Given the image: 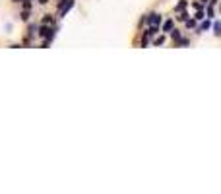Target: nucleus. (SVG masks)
Masks as SVG:
<instances>
[{"label": "nucleus", "instance_id": "16", "mask_svg": "<svg viewBox=\"0 0 221 194\" xmlns=\"http://www.w3.org/2000/svg\"><path fill=\"white\" fill-rule=\"evenodd\" d=\"M204 18H206V14H204L202 10H198V14H196V19H204Z\"/></svg>", "mask_w": 221, "mask_h": 194}, {"label": "nucleus", "instance_id": "3", "mask_svg": "<svg viewBox=\"0 0 221 194\" xmlns=\"http://www.w3.org/2000/svg\"><path fill=\"white\" fill-rule=\"evenodd\" d=\"M161 14H149V18H147V23L149 25H161Z\"/></svg>", "mask_w": 221, "mask_h": 194}, {"label": "nucleus", "instance_id": "11", "mask_svg": "<svg viewBox=\"0 0 221 194\" xmlns=\"http://www.w3.org/2000/svg\"><path fill=\"white\" fill-rule=\"evenodd\" d=\"M210 29V22H204L202 25H200V31H208Z\"/></svg>", "mask_w": 221, "mask_h": 194}, {"label": "nucleus", "instance_id": "21", "mask_svg": "<svg viewBox=\"0 0 221 194\" xmlns=\"http://www.w3.org/2000/svg\"><path fill=\"white\" fill-rule=\"evenodd\" d=\"M60 2H64V0H60Z\"/></svg>", "mask_w": 221, "mask_h": 194}, {"label": "nucleus", "instance_id": "19", "mask_svg": "<svg viewBox=\"0 0 221 194\" xmlns=\"http://www.w3.org/2000/svg\"><path fill=\"white\" fill-rule=\"evenodd\" d=\"M14 2H23V0H14Z\"/></svg>", "mask_w": 221, "mask_h": 194}, {"label": "nucleus", "instance_id": "13", "mask_svg": "<svg viewBox=\"0 0 221 194\" xmlns=\"http://www.w3.org/2000/svg\"><path fill=\"white\" fill-rule=\"evenodd\" d=\"M178 19H181V22H186V19H188V14L181 10V16H178Z\"/></svg>", "mask_w": 221, "mask_h": 194}, {"label": "nucleus", "instance_id": "6", "mask_svg": "<svg viewBox=\"0 0 221 194\" xmlns=\"http://www.w3.org/2000/svg\"><path fill=\"white\" fill-rule=\"evenodd\" d=\"M186 4H188V0H181V2L177 4V6H175V10L177 12H181V10H184V8H186Z\"/></svg>", "mask_w": 221, "mask_h": 194}, {"label": "nucleus", "instance_id": "18", "mask_svg": "<svg viewBox=\"0 0 221 194\" xmlns=\"http://www.w3.org/2000/svg\"><path fill=\"white\" fill-rule=\"evenodd\" d=\"M37 2H39V4H47L49 0H37Z\"/></svg>", "mask_w": 221, "mask_h": 194}, {"label": "nucleus", "instance_id": "2", "mask_svg": "<svg viewBox=\"0 0 221 194\" xmlns=\"http://www.w3.org/2000/svg\"><path fill=\"white\" fill-rule=\"evenodd\" d=\"M74 4H76L74 0H68V2L64 0V2H60V4H58V8H60V18H64V16H66L68 12L72 10V8H74Z\"/></svg>", "mask_w": 221, "mask_h": 194}, {"label": "nucleus", "instance_id": "9", "mask_svg": "<svg viewBox=\"0 0 221 194\" xmlns=\"http://www.w3.org/2000/svg\"><path fill=\"white\" fill-rule=\"evenodd\" d=\"M49 23H52V16H45L43 18V25H49Z\"/></svg>", "mask_w": 221, "mask_h": 194}, {"label": "nucleus", "instance_id": "20", "mask_svg": "<svg viewBox=\"0 0 221 194\" xmlns=\"http://www.w3.org/2000/svg\"><path fill=\"white\" fill-rule=\"evenodd\" d=\"M206 2H208V0H202V4H206Z\"/></svg>", "mask_w": 221, "mask_h": 194}, {"label": "nucleus", "instance_id": "17", "mask_svg": "<svg viewBox=\"0 0 221 194\" xmlns=\"http://www.w3.org/2000/svg\"><path fill=\"white\" fill-rule=\"evenodd\" d=\"M186 27H196V22L194 19H186Z\"/></svg>", "mask_w": 221, "mask_h": 194}, {"label": "nucleus", "instance_id": "8", "mask_svg": "<svg viewBox=\"0 0 221 194\" xmlns=\"http://www.w3.org/2000/svg\"><path fill=\"white\" fill-rule=\"evenodd\" d=\"M163 43H165V37H157V39L153 41V45H155V47H159V45H163Z\"/></svg>", "mask_w": 221, "mask_h": 194}, {"label": "nucleus", "instance_id": "4", "mask_svg": "<svg viewBox=\"0 0 221 194\" xmlns=\"http://www.w3.org/2000/svg\"><path fill=\"white\" fill-rule=\"evenodd\" d=\"M159 33V25H149V29H146L144 37H151V35H157Z\"/></svg>", "mask_w": 221, "mask_h": 194}, {"label": "nucleus", "instance_id": "12", "mask_svg": "<svg viewBox=\"0 0 221 194\" xmlns=\"http://www.w3.org/2000/svg\"><path fill=\"white\" fill-rule=\"evenodd\" d=\"M37 29H39V25H29V37H31V35H35Z\"/></svg>", "mask_w": 221, "mask_h": 194}, {"label": "nucleus", "instance_id": "15", "mask_svg": "<svg viewBox=\"0 0 221 194\" xmlns=\"http://www.w3.org/2000/svg\"><path fill=\"white\" fill-rule=\"evenodd\" d=\"M219 29H221V27H219V23L215 22V23H214V33H215V35H219V33H221Z\"/></svg>", "mask_w": 221, "mask_h": 194}, {"label": "nucleus", "instance_id": "7", "mask_svg": "<svg viewBox=\"0 0 221 194\" xmlns=\"http://www.w3.org/2000/svg\"><path fill=\"white\" fill-rule=\"evenodd\" d=\"M169 33H171V37H173V39H175V41H178V39H181V31H177V29H175V31H173V29H171Z\"/></svg>", "mask_w": 221, "mask_h": 194}, {"label": "nucleus", "instance_id": "1", "mask_svg": "<svg viewBox=\"0 0 221 194\" xmlns=\"http://www.w3.org/2000/svg\"><path fill=\"white\" fill-rule=\"evenodd\" d=\"M55 27H49V25H43V27H39V29H37V33H39L41 37H45V39H55Z\"/></svg>", "mask_w": 221, "mask_h": 194}, {"label": "nucleus", "instance_id": "14", "mask_svg": "<svg viewBox=\"0 0 221 194\" xmlns=\"http://www.w3.org/2000/svg\"><path fill=\"white\" fill-rule=\"evenodd\" d=\"M186 45H188V39H182L181 37V39H178V47H186Z\"/></svg>", "mask_w": 221, "mask_h": 194}, {"label": "nucleus", "instance_id": "5", "mask_svg": "<svg viewBox=\"0 0 221 194\" xmlns=\"http://www.w3.org/2000/svg\"><path fill=\"white\" fill-rule=\"evenodd\" d=\"M171 29H173V19H167V22H163V27H161V31H167V33H169Z\"/></svg>", "mask_w": 221, "mask_h": 194}, {"label": "nucleus", "instance_id": "10", "mask_svg": "<svg viewBox=\"0 0 221 194\" xmlns=\"http://www.w3.org/2000/svg\"><path fill=\"white\" fill-rule=\"evenodd\" d=\"M22 19H23V22H27V19H29V10H23V12H22Z\"/></svg>", "mask_w": 221, "mask_h": 194}]
</instances>
